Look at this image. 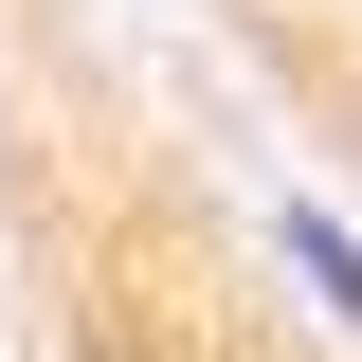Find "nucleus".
Listing matches in <instances>:
<instances>
[{
    "label": "nucleus",
    "mask_w": 362,
    "mask_h": 362,
    "mask_svg": "<svg viewBox=\"0 0 362 362\" xmlns=\"http://www.w3.org/2000/svg\"><path fill=\"white\" fill-rule=\"evenodd\" d=\"M272 254H290V290H308L326 326H362V235L326 218V199H272Z\"/></svg>",
    "instance_id": "1"
}]
</instances>
